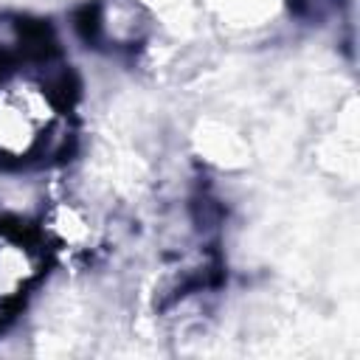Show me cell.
<instances>
[{
	"label": "cell",
	"mask_w": 360,
	"mask_h": 360,
	"mask_svg": "<svg viewBox=\"0 0 360 360\" xmlns=\"http://www.w3.org/2000/svg\"><path fill=\"white\" fill-rule=\"evenodd\" d=\"M298 6V11L304 14H312V17H321L326 8H332V0H292Z\"/></svg>",
	"instance_id": "obj_3"
},
{
	"label": "cell",
	"mask_w": 360,
	"mask_h": 360,
	"mask_svg": "<svg viewBox=\"0 0 360 360\" xmlns=\"http://www.w3.org/2000/svg\"><path fill=\"white\" fill-rule=\"evenodd\" d=\"M39 248L20 231L0 225V323L14 312L31 281L39 276Z\"/></svg>",
	"instance_id": "obj_2"
},
{
	"label": "cell",
	"mask_w": 360,
	"mask_h": 360,
	"mask_svg": "<svg viewBox=\"0 0 360 360\" xmlns=\"http://www.w3.org/2000/svg\"><path fill=\"white\" fill-rule=\"evenodd\" d=\"M59 121V98L51 82L11 76L0 84V155L37 158L48 152Z\"/></svg>",
	"instance_id": "obj_1"
}]
</instances>
